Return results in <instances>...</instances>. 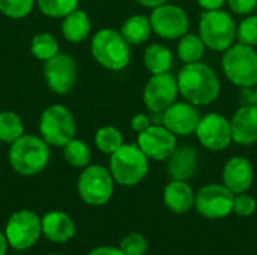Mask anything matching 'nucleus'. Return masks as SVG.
<instances>
[{"mask_svg": "<svg viewBox=\"0 0 257 255\" xmlns=\"http://www.w3.org/2000/svg\"><path fill=\"white\" fill-rule=\"evenodd\" d=\"M179 95L196 107H205L217 101L221 83L212 68L203 62L188 63L176 75Z\"/></svg>", "mask_w": 257, "mask_h": 255, "instance_id": "f257e3e1", "label": "nucleus"}, {"mask_svg": "<svg viewBox=\"0 0 257 255\" xmlns=\"http://www.w3.org/2000/svg\"><path fill=\"white\" fill-rule=\"evenodd\" d=\"M254 180V170L251 162L244 156L230 158L223 168V185L235 195L247 192Z\"/></svg>", "mask_w": 257, "mask_h": 255, "instance_id": "a211bd4d", "label": "nucleus"}, {"mask_svg": "<svg viewBox=\"0 0 257 255\" xmlns=\"http://www.w3.org/2000/svg\"><path fill=\"white\" fill-rule=\"evenodd\" d=\"M236 29L233 17L223 9L205 11L199 20V36L215 53H224L235 44Z\"/></svg>", "mask_w": 257, "mask_h": 255, "instance_id": "423d86ee", "label": "nucleus"}, {"mask_svg": "<svg viewBox=\"0 0 257 255\" xmlns=\"http://www.w3.org/2000/svg\"><path fill=\"white\" fill-rule=\"evenodd\" d=\"M108 170L116 183L122 186L139 185L149 171V158L136 144L123 143L113 155H110Z\"/></svg>", "mask_w": 257, "mask_h": 255, "instance_id": "20e7f679", "label": "nucleus"}, {"mask_svg": "<svg viewBox=\"0 0 257 255\" xmlns=\"http://www.w3.org/2000/svg\"><path fill=\"white\" fill-rule=\"evenodd\" d=\"M205 50H206L205 42L199 35L194 33H187L182 38H179L178 48H176L178 57L181 59V62H184V65L200 62L205 56Z\"/></svg>", "mask_w": 257, "mask_h": 255, "instance_id": "393cba45", "label": "nucleus"}, {"mask_svg": "<svg viewBox=\"0 0 257 255\" xmlns=\"http://www.w3.org/2000/svg\"><path fill=\"white\" fill-rule=\"evenodd\" d=\"M119 32L130 42V45H140L146 42L152 33L151 20L149 17L140 15V14L131 15L122 23Z\"/></svg>", "mask_w": 257, "mask_h": 255, "instance_id": "5701e85b", "label": "nucleus"}, {"mask_svg": "<svg viewBox=\"0 0 257 255\" xmlns=\"http://www.w3.org/2000/svg\"><path fill=\"white\" fill-rule=\"evenodd\" d=\"M226 78L239 89L257 84V51L244 44H233L223 53L221 60Z\"/></svg>", "mask_w": 257, "mask_h": 255, "instance_id": "0eeeda50", "label": "nucleus"}, {"mask_svg": "<svg viewBox=\"0 0 257 255\" xmlns=\"http://www.w3.org/2000/svg\"><path fill=\"white\" fill-rule=\"evenodd\" d=\"M90 53L98 65L102 68L119 72L123 71L131 62V45L119 30L101 29L90 39Z\"/></svg>", "mask_w": 257, "mask_h": 255, "instance_id": "7ed1b4c3", "label": "nucleus"}, {"mask_svg": "<svg viewBox=\"0 0 257 255\" xmlns=\"http://www.w3.org/2000/svg\"><path fill=\"white\" fill-rule=\"evenodd\" d=\"M42 236L53 243H66L75 234L72 218L62 210H50L41 218Z\"/></svg>", "mask_w": 257, "mask_h": 255, "instance_id": "6ab92c4d", "label": "nucleus"}, {"mask_svg": "<svg viewBox=\"0 0 257 255\" xmlns=\"http://www.w3.org/2000/svg\"><path fill=\"white\" fill-rule=\"evenodd\" d=\"M63 159L68 165L74 168H84L92 161V150L87 143L78 138H72L62 147Z\"/></svg>", "mask_w": 257, "mask_h": 255, "instance_id": "bb28decb", "label": "nucleus"}, {"mask_svg": "<svg viewBox=\"0 0 257 255\" xmlns=\"http://www.w3.org/2000/svg\"><path fill=\"white\" fill-rule=\"evenodd\" d=\"M134 2H137L139 5H142V6H145V8H157V6H160V5H164V3H167L169 0H134Z\"/></svg>", "mask_w": 257, "mask_h": 255, "instance_id": "ea45409f", "label": "nucleus"}, {"mask_svg": "<svg viewBox=\"0 0 257 255\" xmlns=\"http://www.w3.org/2000/svg\"><path fill=\"white\" fill-rule=\"evenodd\" d=\"M235 194L220 183H211L199 189L194 207L203 218L221 219L233 212Z\"/></svg>", "mask_w": 257, "mask_h": 255, "instance_id": "9b49d317", "label": "nucleus"}, {"mask_svg": "<svg viewBox=\"0 0 257 255\" xmlns=\"http://www.w3.org/2000/svg\"><path fill=\"white\" fill-rule=\"evenodd\" d=\"M137 146L152 161H167L178 147L176 135L164 125H151L137 134Z\"/></svg>", "mask_w": 257, "mask_h": 255, "instance_id": "2eb2a0df", "label": "nucleus"}, {"mask_svg": "<svg viewBox=\"0 0 257 255\" xmlns=\"http://www.w3.org/2000/svg\"><path fill=\"white\" fill-rule=\"evenodd\" d=\"M114 183L108 168L98 164H89L78 176L77 192L83 203L89 206H104L113 197Z\"/></svg>", "mask_w": 257, "mask_h": 255, "instance_id": "6e6552de", "label": "nucleus"}, {"mask_svg": "<svg viewBox=\"0 0 257 255\" xmlns=\"http://www.w3.org/2000/svg\"><path fill=\"white\" fill-rule=\"evenodd\" d=\"M60 33L71 44L84 42L92 33V21L83 9H75L62 18Z\"/></svg>", "mask_w": 257, "mask_h": 255, "instance_id": "4be33fe9", "label": "nucleus"}, {"mask_svg": "<svg viewBox=\"0 0 257 255\" xmlns=\"http://www.w3.org/2000/svg\"><path fill=\"white\" fill-rule=\"evenodd\" d=\"M119 248L125 255H145L148 251V240L140 233H130L120 240Z\"/></svg>", "mask_w": 257, "mask_h": 255, "instance_id": "473e14b6", "label": "nucleus"}, {"mask_svg": "<svg viewBox=\"0 0 257 255\" xmlns=\"http://www.w3.org/2000/svg\"><path fill=\"white\" fill-rule=\"evenodd\" d=\"M47 255H62V254H47Z\"/></svg>", "mask_w": 257, "mask_h": 255, "instance_id": "79ce46f5", "label": "nucleus"}, {"mask_svg": "<svg viewBox=\"0 0 257 255\" xmlns=\"http://www.w3.org/2000/svg\"><path fill=\"white\" fill-rule=\"evenodd\" d=\"M241 102L242 104H251L257 107V84L254 87L241 89Z\"/></svg>", "mask_w": 257, "mask_h": 255, "instance_id": "e433bc0d", "label": "nucleus"}, {"mask_svg": "<svg viewBox=\"0 0 257 255\" xmlns=\"http://www.w3.org/2000/svg\"><path fill=\"white\" fill-rule=\"evenodd\" d=\"M230 11L236 15H250L257 6V0H226Z\"/></svg>", "mask_w": 257, "mask_h": 255, "instance_id": "f704fd0d", "label": "nucleus"}, {"mask_svg": "<svg viewBox=\"0 0 257 255\" xmlns=\"http://www.w3.org/2000/svg\"><path fill=\"white\" fill-rule=\"evenodd\" d=\"M26 134L21 116L12 110L0 111V143L12 144Z\"/></svg>", "mask_w": 257, "mask_h": 255, "instance_id": "a878e982", "label": "nucleus"}, {"mask_svg": "<svg viewBox=\"0 0 257 255\" xmlns=\"http://www.w3.org/2000/svg\"><path fill=\"white\" fill-rule=\"evenodd\" d=\"M196 135L199 143L205 149L211 152L226 150L232 143L230 120H227L218 113H209L206 116H202L196 129Z\"/></svg>", "mask_w": 257, "mask_h": 255, "instance_id": "4468645a", "label": "nucleus"}, {"mask_svg": "<svg viewBox=\"0 0 257 255\" xmlns=\"http://www.w3.org/2000/svg\"><path fill=\"white\" fill-rule=\"evenodd\" d=\"M80 0H36V8L47 18L62 20L78 9Z\"/></svg>", "mask_w": 257, "mask_h": 255, "instance_id": "c756f323", "label": "nucleus"}, {"mask_svg": "<svg viewBox=\"0 0 257 255\" xmlns=\"http://www.w3.org/2000/svg\"><path fill=\"white\" fill-rule=\"evenodd\" d=\"M257 209V203L253 195L242 192V194H236L235 200H233V213H236L238 216L247 218L251 216Z\"/></svg>", "mask_w": 257, "mask_h": 255, "instance_id": "72a5a7b5", "label": "nucleus"}, {"mask_svg": "<svg viewBox=\"0 0 257 255\" xmlns=\"http://www.w3.org/2000/svg\"><path fill=\"white\" fill-rule=\"evenodd\" d=\"M42 234L41 218L30 209H21L14 212L5 227V236L8 243L15 251L30 249Z\"/></svg>", "mask_w": 257, "mask_h": 255, "instance_id": "1a4fd4ad", "label": "nucleus"}, {"mask_svg": "<svg viewBox=\"0 0 257 255\" xmlns=\"http://www.w3.org/2000/svg\"><path fill=\"white\" fill-rule=\"evenodd\" d=\"M30 53L35 59L41 62H47L56 54L60 53V45L57 38L53 33L41 32L36 33L30 41Z\"/></svg>", "mask_w": 257, "mask_h": 255, "instance_id": "cd10ccee", "label": "nucleus"}, {"mask_svg": "<svg viewBox=\"0 0 257 255\" xmlns=\"http://www.w3.org/2000/svg\"><path fill=\"white\" fill-rule=\"evenodd\" d=\"M178 95V81L172 72L154 74L143 89V102L149 111L164 113L176 102Z\"/></svg>", "mask_w": 257, "mask_h": 255, "instance_id": "ddd939ff", "label": "nucleus"}, {"mask_svg": "<svg viewBox=\"0 0 257 255\" xmlns=\"http://www.w3.org/2000/svg\"><path fill=\"white\" fill-rule=\"evenodd\" d=\"M8 246H9V243H8V239L5 236V231L0 230V255H6Z\"/></svg>", "mask_w": 257, "mask_h": 255, "instance_id": "a19ab883", "label": "nucleus"}, {"mask_svg": "<svg viewBox=\"0 0 257 255\" xmlns=\"http://www.w3.org/2000/svg\"><path fill=\"white\" fill-rule=\"evenodd\" d=\"M163 200L166 207L178 215L187 213L194 207L196 194L185 180H173L167 183L163 192Z\"/></svg>", "mask_w": 257, "mask_h": 255, "instance_id": "aec40b11", "label": "nucleus"}, {"mask_svg": "<svg viewBox=\"0 0 257 255\" xmlns=\"http://www.w3.org/2000/svg\"><path fill=\"white\" fill-rule=\"evenodd\" d=\"M87 255H125V252L120 248H114V246H98L92 249Z\"/></svg>", "mask_w": 257, "mask_h": 255, "instance_id": "4c0bfd02", "label": "nucleus"}, {"mask_svg": "<svg viewBox=\"0 0 257 255\" xmlns=\"http://www.w3.org/2000/svg\"><path fill=\"white\" fill-rule=\"evenodd\" d=\"M38 131L50 147H63L77 134L74 114L63 104L48 105L39 116Z\"/></svg>", "mask_w": 257, "mask_h": 255, "instance_id": "39448f33", "label": "nucleus"}, {"mask_svg": "<svg viewBox=\"0 0 257 255\" xmlns=\"http://www.w3.org/2000/svg\"><path fill=\"white\" fill-rule=\"evenodd\" d=\"M200 119V111L188 101L175 102L163 113V125L176 137H190L196 134Z\"/></svg>", "mask_w": 257, "mask_h": 255, "instance_id": "dca6fc26", "label": "nucleus"}, {"mask_svg": "<svg viewBox=\"0 0 257 255\" xmlns=\"http://www.w3.org/2000/svg\"><path fill=\"white\" fill-rule=\"evenodd\" d=\"M36 6V0H0V12L11 20L29 17Z\"/></svg>", "mask_w": 257, "mask_h": 255, "instance_id": "7c9ffc66", "label": "nucleus"}, {"mask_svg": "<svg viewBox=\"0 0 257 255\" xmlns=\"http://www.w3.org/2000/svg\"><path fill=\"white\" fill-rule=\"evenodd\" d=\"M143 63L152 75L170 72L172 63H173V56H172V51L169 47H166L163 44H151L149 47L145 48Z\"/></svg>", "mask_w": 257, "mask_h": 255, "instance_id": "b1692460", "label": "nucleus"}, {"mask_svg": "<svg viewBox=\"0 0 257 255\" xmlns=\"http://www.w3.org/2000/svg\"><path fill=\"white\" fill-rule=\"evenodd\" d=\"M51 147L41 135L24 134L9 146L8 161L11 168L24 177H32L42 173L50 164Z\"/></svg>", "mask_w": 257, "mask_h": 255, "instance_id": "f03ea898", "label": "nucleus"}, {"mask_svg": "<svg viewBox=\"0 0 257 255\" xmlns=\"http://www.w3.org/2000/svg\"><path fill=\"white\" fill-rule=\"evenodd\" d=\"M197 3L203 11H217L223 8L226 0H197Z\"/></svg>", "mask_w": 257, "mask_h": 255, "instance_id": "58836bf2", "label": "nucleus"}, {"mask_svg": "<svg viewBox=\"0 0 257 255\" xmlns=\"http://www.w3.org/2000/svg\"><path fill=\"white\" fill-rule=\"evenodd\" d=\"M236 39L239 44L257 47V15H247L236 29Z\"/></svg>", "mask_w": 257, "mask_h": 255, "instance_id": "2f4dec72", "label": "nucleus"}, {"mask_svg": "<svg viewBox=\"0 0 257 255\" xmlns=\"http://www.w3.org/2000/svg\"><path fill=\"white\" fill-rule=\"evenodd\" d=\"M232 141L239 146H253L257 143V107L242 104L230 119Z\"/></svg>", "mask_w": 257, "mask_h": 255, "instance_id": "f3484780", "label": "nucleus"}, {"mask_svg": "<svg viewBox=\"0 0 257 255\" xmlns=\"http://www.w3.org/2000/svg\"><path fill=\"white\" fill-rule=\"evenodd\" d=\"M149 20L152 32L167 41L182 38L188 33L190 29V18L187 11L172 3H164L154 8Z\"/></svg>", "mask_w": 257, "mask_h": 255, "instance_id": "9d476101", "label": "nucleus"}, {"mask_svg": "<svg viewBox=\"0 0 257 255\" xmlns=\"http://www.w3.org/2000/svg\"><path fill=\"white\" fill-rule=\"evenodd\" d=\"M151 125H152V123H151V119H149L146 114H143V113H137V114L133 116V119H131V128H133V131L137 132V134H140L142 131L148 129Z\"/></svg>", "mask_w": 257, "mask_h": 255, "instance_id": "c9c22d12", "label": "nucleus"}, {"mask_svg": "<svg viewBox=\"0 0 257 255\" xmlns=\"http://www.w3.org/2000/svg\"><path fill=\"white\" fill-rule=\"evenodd\" d=\"M44 63V78L47 87L56 95L69 93L78 78V66L74 57L66 53H59Z\"/></svg>", "mask_w": 257, "mask_h": 255, "instance_id": "f8f14e48", "label": "nucleus"}, {"mask_svg": "<svg viewBox=\"0 0 257 255\" xmlns=\"http://www.w3.org/2000/svg\"><path fill=\"white\" fill-rule=\"evenodd\" d=\"M93 141H95L96 149L101 153L110 156L117 149L122 147V144H123V135H122V132L117 128L110 126V125H105V126H101L95 132Z\"/></svg>", "mask_w": 257, "mask_h": 255, "instance_id": "c85d7f7f", "label": "nucleus"}, {"mask_svg": "<svg viewBox=\"0 0 257 255\" xmlns=\"http://www.w3.org/2000/svg\"><path fill=\"white\" fill-rule=\"evenodd\" d=\"M199 164V155L191 146H181L167 159V171L173 180H188L194 176Z\"/></svg>", "mask_w": 257, "mask_h": 255, "instance_id": "412c9836", "label": "nucleus"}]
</instances>
